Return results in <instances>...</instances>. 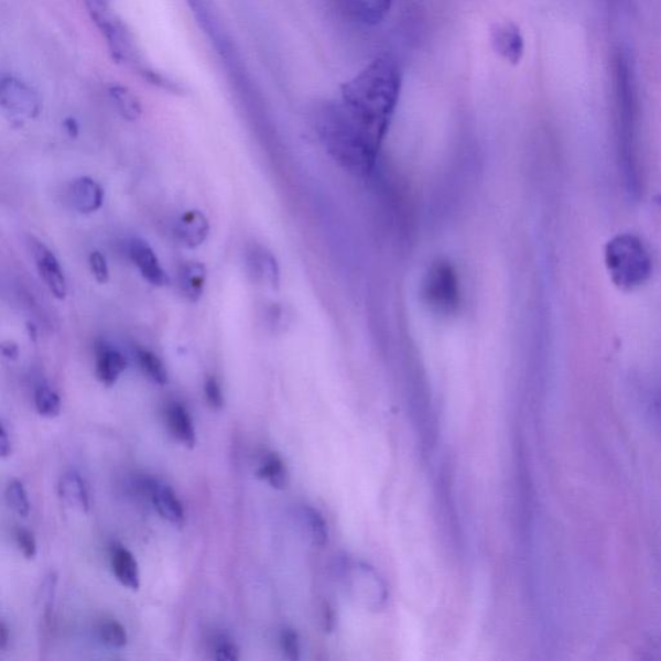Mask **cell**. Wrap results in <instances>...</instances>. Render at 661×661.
Returning a JSON list of instances; mask_svg holds the SVG:
<instances>
[{
  "mask_svg": "<svg viewBox=\"0 0 661 661\" xmlns=\"http://www.w3.org/2000/svg\"><path fill=\"white\" fill-rule=\"evenodd\" d=\"M167 423L170 432L187 448L197 445V434L189 411L182 403H172L167 409Z\"/></svg>",
  "mask_w": 661,
  "mask_h": 661,
  "instance_id": "obj_17",
  "label": "cell"
},
{
  "mask_svg": "<svg viewBox=\"0 0 661 661\" xmlns=\"http://www.w3.org/2000/svg\"><path fill=\"white\" fill-rule=\"evenodd\" d=\"M257 476L260 479L267 480L277 490H283L289 485L288 468H285L281 456L277 454H268L266 456L264 462L261 463L257 472Z\"/></svg>",
  "mask_w": 661,
  "mask_h": 661,
  "instance_id": "obj_20",
  "label": "cell"
},
{
  "mask_svg": "<svg viewBox=\"0 0 661 661\" xmlns=\"http://www.w3.org/2000/svg\"><path fill=\"white\" fill-rule=\"evenodd\" d=\"M2 355L9 360H17L19 358V347L17 343L11 340L2 344Z\"/></svg>",
  "mask_w": 661,
  "mask_h": 661,
  "instance_id": "obj_33",
  "label": "cell"
},
{
  "mask_svg": "<svg viewBox=\"0 0 661 661\" xmlns=\"http://www.w3.org/2000/svg\"><path fill=\"white\" fill-rule=\"evenodd\" d=\"M402 89L400 64L390 55H380L345 83L342 102L365 129L384 142Z\"/></svg>",
  "mask_w": 661,
  "mask_h": 661,
  "instance_id": "obj_1",
  "label": "cell"
},
{
  "mask_svg": "<svg viewBox=\"0 0 661 661\" xmlns=\"http://www.w3.org/2000/svg\"><path fill=\"white\" fill-rule=\"evenodd\" d=\"M314 129L342 169L360 178L377 175L382 142L357 122L342 100L326 101L315 109Z\"/></svg>",
  "mask_w": 661,
  "mask_h": 661,
  "instance_id": "obj_2",
  "label": "cell"
},
{
  "mask_svg": "<svg viewBox=\"0 0 661 661\" xmlns=\"http://www.w3.org/2000/svg\"><path fill=\"white\" fill-rule=\"evenodd\" d=\"M99 632L101 640L110 648L122 649L129 642L126 628L117 620L104 621Z\"/></svg>",
  "mask_w": 661,
  "mask_h": 661,
  "instance_id": "obj_24",
  "label": "cell"
},
{
  "mask_svg": "<svg viewBox=\"0 0 661 661\" xmlns=\"http://www.w3.org/2000/svg\"><path fill=\"white\" fill-rule=\"evenodd\" d=\"M605 266L616 289H641L652 277V258L643 240L633 232H620L605 246Z\"/></svg>",
  "mask_w": 661,
  "mask_h": 661,
  "instance_id": "obj_3",
  "label": "cell"
},
{
  "mask_svg": "<svg viewBox=\"0 0 661 661\" xmlns=\"http://www.w3.org/2000/svg\"><path fill=\"white\" fill-rule=\"evenodd\" d=\"M89 269L97 283L107 284L110 280V270L107 258L100 251L89 253Z\"/></svg>",
  "mask_w": 661,
  "mask_h": 661,
  "instance_id": "obj_26",
  "label": "cell"
},
{
  "mask_svg": "<svg viewBox=\"0 0 661 661\" xmlns=\"http://www.w3.org/2000/svg\"><path fill=\"white\" fill-rule=\"evenodd\" d=\"M71 198L75 209L83 215L99 212L104 203V191L94 178L83 176L72 185Z\"/></svg>",
  "mask_w": 661,
  "mask_h": 661,
  "instance_id": "obj_13",
  "label": "cell"
},
{
  "mask_svg": "<svg viewBox=\"0 0 661 661\" xmlns=\"http://www.w3.org/2000/svg\"><path fill=\"white\" fill-rule=\"evenodd\" d=\"M214 652L217 660L236 661L240 658L238 646L227 636L217 638Z\"/></svg>",
  "mask_w": 661,
  "mask_h": 661,
  "instance_id": "obj_27",
  "label": "cell"
},
{
  "mask_svg": "<svg viewBox=\"0 0 661 661\" xmlns=\"http://www.w3.org/2000/svg\"><path fill=\"white\" fill-rule=\"evenodd\" d=\"M424 303L438 315H454L462 305V288L456 269L446 260L433 262L422 285Z\"/></svg>",
  "mask_w": 661,
  "mask_h": 661,
  "instance_id": "obj_5",
  "label": "cell"
},
{
  "mask_svg": "<svg viewBox=\"0 0 661 661\" xmlns=\"http://www.w3.org/2000/svg\"><path fill=\"white\" fill-rule=\"evenodd\" d=\"M491 40L496 54L507 59L510 64L521 62L524 51L523 36L520 29L512 24V22L494 26Z\"/></svg>",
  "mask_w": 661,
  "mask_h": 661,
  "instance_id": "obj_12",
  "label": "cell"
},
{
  "mask_svg": "<svg viewBox=\"0 0 661 661\" xmlns=\"http://www.w3.org/2000/svg\"><path fill=\"white\" fill-rule=\"evenodd\" d=\"M86 3L96 25L107 37L112 58L119 64L137 69L144 77L150 67L142 59L130 30L122 21L112 17L105 0H86Z\"/></svg>",
  "mask_w": 661,
  "mask_h": 661,
  "instance_id": "obj_4",
  "label": "cell"
},
{
  "mask_svg": "<svg viewBox=\"0 0 661 661\" xmlns=\"http://www.w3.org/2000/svg\"><path fill=\"white\" fill-rule=\"evenodd\" d=\"M129 254L142 278L156 288H165L171 283L167 272L162 268L152 246L142 238H133L129 245Z\"/></svg>",
  "mask_w": 661,
  "mask_h": 661,
  "instance_id": "obj_8",
  "label": "cell"
},
{
  "mask_svg": "<svg viewBox=\"0 0 661 661\" xmlns=\"http://www.w3.org/2000/svg\"><path fill=\"white\" fill-rule=\"evenodd\" d=\"M137 357L142 372H144L150 380L158 386L167 384L169 373L160 357L154 355L153 351L144 348L137 349Z\"/></svg>",
  "mask_w": 661,
  "mask_h": 661,
  "instance_id": "obj_21",
  "label": "cell"
},
{
  "mask_svg": "<svg viewBox=\"0 0 661 661\" xmlns=\"http://www.w3.org/2000/svg\"><path fill=\"white\" fill-rule=\"evenodd\" d=\"M304 517L306 524L310 525L311 535L315 543L318 545H325L327 542V525L323 521L322 516L312 508L304 509Z\"/></svg>",
  "mask_w": 661,
  "mask_h": 661,
  "instance_id": "obj_25",
  "label": "cell"
},
{
  "mask_svg": "<svg viewBox=\"0 0 661 661\" xmlns=\"http://www.w3.org/2000/svg\"><path fill=\"white\" fill-rule=\"evenodd\" d=\"M281 646L285 658L297 660L300 657L299 636L294 629H283L281 636Z\"/></svg>",
  "mask_w": 661,
  "mask_h": 661,
  "instance_id": "obj_29",
  "label": "cell"
},
{
  "mask_svg": "<svg viewBox=\"0 0 661 661\" xmlns=\"http://www.w3.org/2000/svg\"><path fill=\"white\" fill-rule=\"evenodd\" d=\"M653 202H655V205L659 207V209H661V194L657 195Z\"/></svg>",
  "mask_w": 661,
  "mask_h": 661,
  "instance_id": "obj_36",
  "label": "cell"
},
{
  "mask_svg": "<svg viewBox=\"0 0 661 661\" xmlns=\"http://www.w3.org/2000/svg\"><path fill=\"white\" fill-rule=\"evenodd\" d=\"M65 129H66L67 133L71 134L72 138L78 137L79 127H78L77 122H75L74 119L71 118V119L66 120Z\"/></svg>",
  "mask_w": 661,
  "mask_h": 661,
  "instance_id": "obj_35",
  "label": "cell"
},
{
  "mask_svg": "<svg viewBox=\"0 0 661 661\" xmlns=\"http://www.w3.org/2000/svg\"><path fill=\"white\" fill-rule=\"evenodd\" d=\"M11 640V633L9 627H7L6 622L2 621L0 625V650L4 651L7 646H9Z\"/></svg>",
  "mask_w": 661,
  "mask_h": 661,
  "instance_id": "obj_34",
  "label": "cell"
},
{
  "mask_svg": "<svg viewBox=\"0 0 661 661\" xmlns=\"http://www.w3.org/2000/svg\"><path fill=\"white\" fill-rule=\"evenodd\" d=\"M209 230L212 227H209L206 215L198 209H189L178 217L175 225V237L184 247L194 250L206 242Z\"/></svg>",
  "mask_w": 661,
  "mask_h": 661,
  "instance_id": "obj_10",
  "label": "cell"
},
{
  "mask_svg": "<svg viewBox=\"0 0 661 661\" xmlns=\"http://www.w3.org/2000/svg\"><path fill=\"white\" fill-rule=\"evenodd\" d=\"M30 247H32L37 273H40L44 284L47 285L52 295L58 300H64L67 295V281L55 253L41 240L34 238L30 240Z\"/></svg>",
  "mask_w": 661,
  "mask_h": 661,
  "instance_id": "obj_7",
  "label": "cell"
},
{
  "mask_svg": "<svg viewBox=\"0 0 661 661\" xmlns=\"http://www.w3.org/2000/svg\"><path fill=\"white\" fill-rule=\"evenodd\" d=\"M59 498L65 505L79 513H87L89 510V495L85 479L77 472H67L59 479Z\"/></svg>",
  "mask_w": 661,
  "mask_h": 661,
  "instance_id": "obj_16",
  "label": "cell"
},
{
  "mask_svg": "<svg viewBox=\"0 0 661 661\" xmlns=\"http://www.w3.org/2000/svg\"><path fill=\"white\" fill-rule=\"evenodd\" d=\"M35 408L41 416L54 419L62 412V400L54 389L43 384L35 390Z\"/></svg>",
  "mask_w": 661,
  "mask_h": 661,
  "instance_id": "obj_22",
  "label": "cell"
},
{
  "mask_svg": "<svg viewBox=\"0 0 661 661\" xmlns=\"http://www.w3.org/2000/svg\"><path fill=\"white\" fill-rule=\"evenodd\" d=\"M6 499L14 513L22 518H28L30 514V501L25 486L20 480L14 479L7 486Z\"/></svg>",
  "mask_w": 661,
  "mask_h": 661,
  "instance_id": "obj_23",
  "label": "cell"
},
{
  "mask_svg": "<svg viewBox=\"0 0 661 661\" xmlns=\"http://www.w3.org/2000/svg\"><path fill=\"white\" fill-rule=\"evenodd\" d=\"M2 107L7 116L19 122L33 119L40 115V99L32 88H29L24 83L18 79H4L2 83Z\"/></svg>",
  "mask_w": 661,
  "mask_h": 661,
  "instance_id": "obj_6",
  "label": "cell"
},
{
  "mask_svg": "<svg viewBox=\"0 0 661 661\" xmlns=\"http://www.w3.org/2000/svg\"><path fill=\"white\" fill-rule=\"evenodd\" d=\"M206 401L214 410H221L225 404L223 390L219 380L208 377L205 381Z\"/></svg>",
  "mask_w": 661,
  "mask_h": 661,
  "instance_id": "obj_28",
  "label": "cell"
},
{
  "mask_svg": "<svg viewBox=\"0 0 661 661\" xmlns=\"http://www.w3.org/2000/svg\"><path fill=\"white\" fill-rule=\"evenodd\" d=\"M12 453V445L9 432H7V427L4 423L0 425V454L2 457L10 456Z\"/></svg>",
  "mask_w": 661,
  "mask_h": 661,
  "instance_id": "obj_32",
  "label": "cell"
},
{
  "mask_svg": "<svg viewBox=\"0 0 661 661\" xmlns=\"http://www.w3.org/2000/svg\"><path fill=\"white\" fill-rule=\"evenodd\" d=\"M96 353V377L105 387H112L126 371L127 358L118 349L112 348L105 340H97Z\"/></svg>",
  "mask_w": 661,
  "mask_h": 661,
  "instance_id": "obj_9",
  "label": "cell"
},
{
  "mask_svg": "<svg viewBox=\"0 0 661 661\" xmlns=\"http://www.w3.org/2000/svg\"><path fill=\"white\" fill-rule=\"evenodd\" d=\"M207 269L202 262H185L178 269V288L191 303H198L205 294Z\"/></svg>",
  "mask_w": 661,
  "mask_h": 661,
  "instance_id": "obj_14",
  "label": "cell"
},
{
  "mask_svg": "<svg viewBox=\"0 0 661 661\" xmlns=\"http://www.w3.org/2000/svg\"><path fill=\"white\" fill-rule=\"evenodd\" d=\"M149 492L156 512L160 513L163 520L176 525V528H183L185 510L175 491L169 485L153 480L149 484Z\"/></svg>",
  "mask_w": 661,
  "mask_h": 661,
  "instance_id": "obj_11",
  "label": "cell"
},
{
  "mask_svg": "<svg viewBox=\"0 0 661 661\" xmlns=\"http://www.w3.org/2000/svg\"><path fill=\"white\" fill-rule=\"evenodd\" d=\"M248 267L257 280L266 282L270 288L278 289L281 275L280 267L272 253L262 248H257L248 254Z\"/></svg>",
  "mask_w": 661,
  "mask_h": 661,
  "instance_id": "obj_18",
  "label": "cell"
},
{
  "mask_svg": "<svg viewBox=\"0 0 661 661\" xmlns=\"http://www.w3.org/2000/svg\"><path fill=\"white\" fill-rule=\"evenodd\" d=\"M17 540L22 554L26 560H34L36 557L37 548L34 538V533L26 529H19L17 531Z\"/></svg>",
  "mask_w": 661,
  "mask_h": 661,
  "instance_id": "obj_30",
  "label": "cell"
},
{
  "mask_svg": "<svg viewBox=\"0 0 661 661\" xmlns=\"http://www.w3.org/2000/svg\"><path fill=\"white\" fill-rule=\"evenodd\" d=\"M111 567L117 581L131 590L140 588V570L137 559L122 545L112 548Z\"/></svg>",
  "mask_w": 661,
  "mask_h": 661,
  "instance_id": "obj_15",
  "label": "cell"
},
{
  "mask_svg": "<svg viewBox=\"0 0 661 661\" xmlns=\"http://www.w3.org/2000/svg\"><path fill=\"white\" fill-rule=\"evenodd\" d=\"M393 0H372L371 17L373 20H379L386 17Z\"/></svg>",
  "mask_w": 661,
  "mask_h": 661,
  "instance_id": "obj_31",
  "label": "cell"
},
{
  "mask_svg": "<svg viewBox=\"0 0 661 661\" xmlns=\"http://www.w3.org/2000/svg\"><path fill=\"white\" fill-rule=\"evenodd\" d=\"M109 96L119 115L126 120L137 122V120L140 119L142 115L141 104L138 100V97L134 96L129 88L111 86L109 88Z\"/></svg>",
  "mask_w": 661,
  "mask_h": 661,
  "instance_id": "obj_19",
  "label": "cell"
}]
</instances>
